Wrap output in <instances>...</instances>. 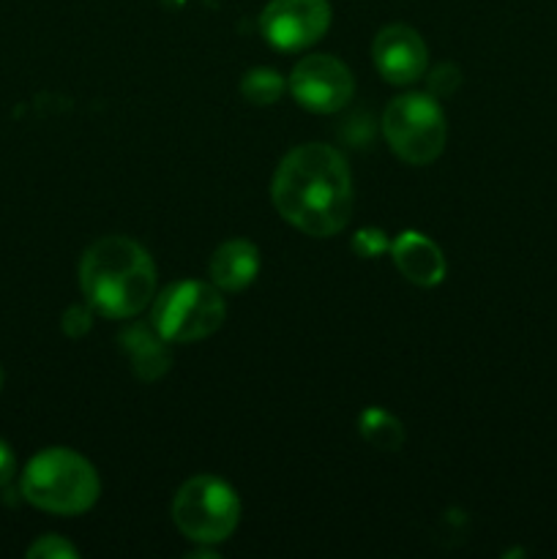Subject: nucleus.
<instances>
[{"instance_id": "f257e3e1", "label": "nucleus", "mask_w": 557, "mask_h": 559, "mask_svg": "<svg viewBox=\"0 0 557 559\" xmlns=\"http://www.w3.org/2000/svg\"><path fill=\"white\" fill-rule=\"evenodd\" d=\"M278 216L315 238H328L347 227L353 216V178L342 153L322 142H309L282 158L271 183Z\"/></svg>"}, {"instance_id": "f03ea898", "label": "nucleus", "mask_w": 557, "mask_h": 559, "mask_svg": "<svg viewBox=\"0 0 557 559\" xmlns=\"http://www.w3.org/2000/svg\"><path fill=\"white\" fill-rule=\"evenodd\" d=\"M80 287L96 314L129 320L153 300L156 265L137 240L107 235L82 254Z\"/></svg>"}, {"instance_id": "7ed1b4c3", "label": "nucleus", "mask_w": 557, "mask_h": 559, "mask_svg": "<svg viewBox=\"0 0 557 559\" xmlns=\"http://www.w3.org/2000/svg\"><path fill=\"white\" fill-rule=\"evenodd\" d=\"M20 489L42 511L76 516L96 506L102 480L85 456L69 448H47L27 462Z\"/></svg>"}, {"instance_id": "20e7f679", "label": "nucleus", "mask_w": 557, "mask_h": 559, "mask_svg": "<svg viewBox=\"0 0 557 559\" xmlns=\"http://www.w3.org/2000/svg\"><path fill=\"white\" fill-rule=\"evenodd\" d=\"M382 134L402 162L424 167L440 158L448 140V123L440 104L424 93L396 96L382 115Z\"/></svg>"}, {"instance_id": "39448f33", "label": "nucleus", "mask_w": 557, "mask_h": 559, "mask_svg": "<svg viewBox=\"0 0 557 559\" xmlns=\"http://www.w3.org/2000/svg\"><path fill=\"white\" fill-rule=\"evenodd\" d=\"M240 519V500L229 484L213 475L186 480L173 500V522L197 544H222Z\"/></svg>"}, {"instance_id": "423d86ee", "label": "nucleus", "mask_w": 557, "mask_h": 559, "mask_svg": "<svg viewBox=\"0 0 557 559\" xmlns=\"http://www.w3.org/2000/svg\"><path fill=\"white\" fill-rule=\"evenodd\" d=\"M224 317H227V306L213 284L178 282L156 298L151 325L167 342L189 344L216 333Z\"/></svg>"}, {"instance_id": "0eeeda50", "label": "nucleus", "mask_w": 557, "mask_h": 559, "mask_svg": "<svg viewBox=\"0 0 557 559\" xmlns=\"http://www.w3.org/2000/svg\"><path fill=\"white\" fill-rule=\"evenodd\" d=\"M289 91L309 112L331 115L347 107L355 93V80L353 71L333 55H311L293 69Z\"/></svg>"}, {"instance_id": "6e6552de", "label": "nucleus", "mask_w": 557, "mask_h": 559, "mask_svg": "<svg viewBox=\"0 0 557 559\" xmlns=\"http://www.w3.org/2000/svg\"><path fill=\"white\" fill-rule=\"evenodd\" d=\"M331 25L328 0H271L260 14V31L276 49H304L320 41Z\"/></svg>"}, {"instance_id": "1a4fd4ad", "label": "nucleus", "mask_w": 557, "mask_h": 559, "mask_svg": "<svg viewBox=\"0 0 557 559\" xmlns=\"http://www.w3.org/2000/svg\"><path fill=\"white\" fill-rule=\"evenodd\" d=\"M377 71L391 85H410L429 69V49L415 27L388 25L375 36L371 47Z\"/></svg>"}, {"instance_id": "9d476101", "label": "nucleus", "mask_w": 557, "mask_h": 559, "mask_svg": "<svg viewBox=\"0 0 557 559\" xmlns=\"http://www.w3.org/2000/svg\"><path fill=\"white\" fill-rule=\"evenodd\" d=\"M391 257L399 273L415 287H437L446 278V257H442L440 246L413 229L393 240Z\"/></svg>"}, {"instance_id": "9b49d317", "label": "nucleus", "mask_w": 557, "mask_h": 559, "mask_svg": "<svg viewBox=\"0 0 557 559\" xmlns=\"http://www.w3.org/2000/svg\"><path fill=\"white\" fill-rule=\"evenodd\" d=\"M208 273L218 289L238 293L249 287L260 273V251L249 240H227L213 251Z\"/></svg>"}, {"instance_id": "f8f14e48", "label": "nucleus", "mask_w": 557, "mask_h": 559, "mask_svg": "<svg viewBox=\"0 0 557 559\" xmlns=\"http://www.w3.org/2000/svg\"><path fill=\"white\" fill-rule=\"evenodd\" d=\"M120 347H123V353L131 358L134 374L145 382L158 380V377L167 374V369L173 366L167 338H164L153 325L126 328V333H120Z\"/></svg>"}, {"instance_id": "ddd939ff", "label": "nucleus", "mask_w": 557, "mask_h": 559, "mask_svg": "<svg viewBox=\"0 0 557 559\" xmlns=\"http://www.w3.org/2000/svg\"><path fill=\"white\" fill-rule=\"evenodd\" d=\"M358 431L369 445L377 448V451L393 453L399 451L404 442L402 420L380 407H369L358 415Z\"/></svg>"}, {"instance_id": "4468645a", "label": "nucleus", "mask_w": 557, "mask_h": 559, "mask_svg": "<svg viewBox=\"0 0 557 559\" xmlns=\"http://www.w3.org/2000/svg\"><path fill=\"white\" fill-rule=\"evenodd\" d=\"M240 93L249 104H257V107H268V104L278 102L284 93V80L278 71L273 69H251L244 74V82H240Z\"/></svg>"}, {"instance_id": "2eb2a0df", "label": "nucleus", "mask_w": 557, "mask_h": 559, "mask_svg": "<svg viewBox=\"0 0 557 559\" xmlns=\"http://www.w3.org/2000/svg\"><path fill=\"white\" fill-rule=\"evenodd\" d=\"M27 557L31 559H74L76 549L60 535H44L36 544L27 549Z\"/></svg>"}, {"instance_id": "dca6fc26", "label": "nucleus", "mask_w": 557, "mask_h": 559, "mask_svg": "<svg viewBox=\"0 0 557 559\" xmlns=\"http://www.w3.org/2000/svg\"><path fill=\"white\" fill-rule=\"evenodd\" d=\"M391 249V243H388L386 233L377 227H366V229H358L353 238V251L358 257H380L386 254V251Z\"/></svg>"}, {"instance_id": "f3484780", "label": "nucleus", "mask_w": 557, "mask_h": 559, "mask_svg": "<svg viewBox=\"0 0 557 559\" xmlns=\"http://www.w3.org/2000/svg\"><path fill=\"white\" fill-rule=\"evenodd\" d=\"M93 325V309L91 306H71L66 309L63 320H60V328H63L66 336L82 338Z\"/></svg>"}, {"instance_id": "a211bd4d", "label": "nucleus", "mask_w": 557, "mask_h": 559, "mask_svg": "<svg viewBox=\"0 0 557 559\" xmlns=\"http://www.w3.org/2000/svg\"><path fill=\"white\" fill-rule=\"evenodd\" d=\"M14 473H16L14 453H11V448L0 440V489H3L11 478H14Z\"/></svg>"}, {"instance_id": "6ab92c4d", "label": "nucleus", "mask_w": 557, "mask_h": 559, "mask_svg": "<svg viewBox=\"0 0 557 559\" xmlns=\"http://www.w3.org/2000/svg\"><path fill=\"white\" fill-rule=\"evenodd\" d=\"M0 385H3V369H0Z\"/></svg>"}]
</instances>
